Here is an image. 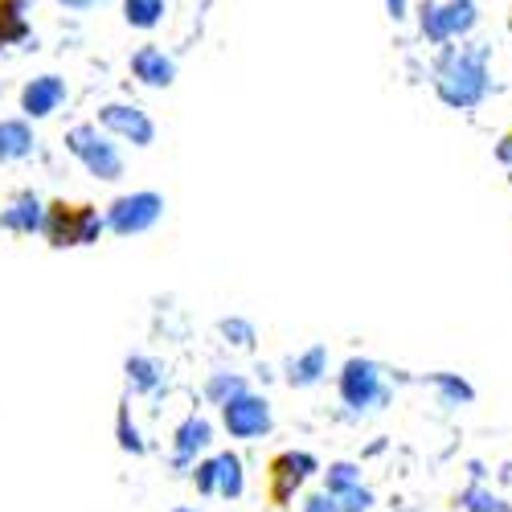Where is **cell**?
Returning <instances> with one entry per match:
<instances>
[{
	"mask_svg": "<svg viewBox=\"0 0 512 512\" xmlns=\"http://www.w3.org/2000/svg\"><path fill=\"white\" fill-rule=\"evenodd\" d=\"M324 373H328V349H324V345H312L308 353H300V357L287 361V386H291V390L316 386Z\"/></svg>",
	"mask_w": 512,
	"mask_h": 512,
	"instance_id": "obj_14",
	"label": "cell"
},
{
	"mask_svg": "<svg viewBox=\"0 0 512 512\" xmlns=\"http://www.w3.org/2000/svg\"><path fill=\"white\" fill-rule=\"evenodd\" d=\"M164 218V197L152 193V189H140V193H123L107 205L103 222L111 234L119 238H132V234H148L156 222Z\"/></svg>",
	"mask_w": 512,
	"mask_h": 512,
	"instance_id": "obj_4",
	"label": "cell"
},
{
	"mask_svg": "<svg viewBox=\"0 0 512 512\" xmlns=\"http://www.w3.org/2000/svg\"><path fill=\"white\" fill-rule=\"evenodd\" d=\"M418 13H422V37H431V41L467 37L480 21L476 0H426Z\"/></svg>",
	"mask_w": 512,
	"mask_h": 512,
	"instance_id": "obj_5",
	"label": "cell"
},
{
	"mask_svg": "<svg viewBox=\"0 0 512 512\" xmlns=\"http://www.w3.org/2000/svg\"><path fill=\"white\" fill-rule=\"evenodd\" d=\"M62 99H66V78L37 74V78L25 82V91H21V111H25V119H46L62 107Z\"/></svg>",
	"mask_w": 512,
	"mask_h": 512,
	"instance_id": "obj_10",
	"label": "cell"
},
{
	"mask_svg": "<svg viewBox=\"0 0 512 512\" xmlns=\"http://www.w3.org/2000/svg\"><path fill=\"white\" fill-rule=\"evenodd\" d=\"M336 500V512H369V504H373V492L369 488H349V492H340V496H332Z\"/></svg>",
	"mask_w": 512,
	"mask_h": 512,
	"instance_id": "obj_25",
	"label": "cell"
},
{
	"mask_svg": "<svg viewBox=\"0 0 512 512\" xmlns=\"http://www.w3.org/2000/svg\"><path fill=\"white\" fill-rule=\"evenodd\" d=\"M340 402L349 410H369L377 402H386V386H381V369L365 357H353L340 369Z\"/></svg>",
	"mask_w": 512,
	"mask_h": 512,
	"instance_id": "obj_7",
	"label": "cell"
},
{
	"mask_svg": "<svg viewBox=\"0 0 512 512\" xmlns=\"http://www.w3.org/2000/svg\"><path fill=\"white\" fill-rule=\"evenodd\" d=\"M361 484V467L357 463H332L328 467V496H340Z\"/></svg>",
	"mask_w": 512,
	"mask_h": 512,
	"instance_id": "obj_23",
	"label": "cell"
},
{
	"mask_svg": "<svg viewBox=\"0 0 512 512\" xmlns=\"http://www.w3.org/2000/svg\"><path fill=\"white\" fill-rule=\"evenodd\" d=\"M193 484H197V492H205V496L218 492V472H213V459L197 463V476H193Z\"/></svg>",
	"mask_w": 512,
	"mask_h": 512,
	"instance_id": "obj_27",
	"label": "cell"
},
{
	"mask_svg": "<svg viewBox=\"0 0 512 512\" xmlns=\"http://www.w3.org/2000/svg\"><path fill=\"white\" fill-rule=\"evenodd\" d=\"M115 435H119V447H123V451L144 455V439H140V431H136V422H132V410H127V402L119 406V418H115Z\"/></svg>",
	"mask_w": 512,
	"mask_h": 512,
	"instance_id": "obj_22",
	"label": "cell"
},
{
	"mask_svg": "<svg viewBox=\"0 0 512 512\" xmlns=\"http://www.w3.org/2000/svg\"><path fill=\"white\" fill-rule=\"evenodd\" d=\"M107 230V222L99 218L95 205H70V201H54L46 205V226L41 234L50 238V246H91L99 242V234Z\"/></svg>",
	"mask_w": 512,
	"mask_h": 512,
	"instance_id": "obj_2",
	"label": "cell"
},
{
	"mask_svg": "<svg viewBox=\"0 0 512 512\" xmlns=\"http://www.w3.org/2000/svg\"><path fill=\"white\" fill-rule=\"evenodd\" d=\"M459 504H463L467 512H508V504H504L500 496L484 492V488H467V492L459 496Z\"/></svg>",
	"mask_w": 512,
	"mask_h": 512,
	"instance_id": "obj_24",
	"label": "cell"
},
{
	"mask_svg": "<svg viewBox=\"0 0 512 512\" xmlns=\"http://www.w3.org/2000/svg\"><path fill=\"white\" fill-rule=\"evenodd\" d=\"M312 472H316V459L308 451H283L271 463V496H275V504H287L295 496V488H300Z\"/></svg>",
	"mask_w": 512,
	"mask_h": 512,
	"instance_id": "obj_9",
	"label": "cell"
},
{
	"mask_svg": "<svg viewBox=\"0 0 512 512\" xmlns=\"http://www.w3.org/2000/svg\"><path fill=\"white\" fill-rule=\"evenodd\" d=\"M304 512H336V500H332V496H312V500L304 504Z\"/></svg>",
	"mask_w": 512,
	"mask_h": 512,
	"instance_id": "obj_28",
	"label": "cell"
},
{
	"mask_svg": "<svg viewBox=\"0 0 512 512\" xmlns=\"http://www.w3.org/2000/svg\"><path fill=\"white\" fill-rule=\"evenodd\" d=\"M29 25H25V0H0V50L25 41Z\"/></svg>",
	"mask_w": 512,
	"mask_h": 512,
	"instance_id": "obj_18",
	"label": "cell"
},
{
	"mask_svg": "<svg viewBox=\"0 0 512 512\" xmlns=\"http://www.w3.org/2000/svg\"><path fill=\"white\" fill-rule=\"evenodd\" d=\"M222 336L230 340V345H238V349H250V345H254V328H250L246 320H238V316L222 320Z\"/></svg>",
	"mask_w": 512,
	"mask_h": 512,
	"instance_id": "obj_26",
	"label": "cell"
},
{
	"mask_svg": "<svg viewBox=\"0 0 512 512\" xmlns=\"http://www.w3.org/2000/svg\"><path fill=\"white\" fill-rule=\"evenodd\" d=\"M58 5H66V9H74V13H87L95 0H58Z\"/></svg>",
	"mask_w": 512,
	"mask_h": 512,
	"instance_id": "obj_30",
	"label": "cell"
},
{
	"mask_svg": "<svg viewBox=\"0 0 512 512\" xmlns=\"http://www.w3.org/2000/svg\"><path fill=\"white\" fill-rule=\"evenodd\" d=\"M123 373H127V386H132V394H152L160 386V365L152 357L132 353L123 361Z\"/></svg>",
	"mask_w": 512,
	"mask_h": 512,
	"instance_id": "obj_17",
	"label": "cell"
},
{
	"mask_svg": "<svg viewBox=\"0 0 512 512\" xmlns=\"http://www.w3.org/2000/svg\"><path fill=\"white\" fill-rule=\"evenodd\" d=\"M431 386L443 394L447 406H459V402H472V398H476V390L467 386V381H459L455 373H435V377H431Z\"/></svg>",
	"mask_w": 512,
	"mask_h": 512,
	"instance_id": "obj_21",
	"label": "cell"
},
{
	"mask_svg": "<svg viewBox=\"0 0 512 512\" xmlns=\"http://www.w3.org/2000/svg\"><path fill=\"white\" fill-rule=\"evenodd\" d=\"M500 160H512V132L500 140Z\"/></svg>",
	"mask_w": 512,
	"mask_h": 512,
	"instance_id": "obj_31",
	"label": "cell"
},
{
	"mask_svg": "<svg viewBox=\"0 0 512 512\" xmlns=\"http://www.w3.org/2000/svg\"><path fill=\"white\" fill-rule=\"evenodd\" d=\"M99 123L107 127L111 136L136 144V148H148L156 140V123L136 103H107V107H99Z\"/></svg>",
	"mask_w": 512,
	"mask_h": 512,
	"instance_id": "obj_8",
	"label": "cell"
},
{
	"mask_svg": "<svg viewBox=\"0 0 512 512\" xmlns=\"http://www.w3.org/2000/svg\"><path fill=\"white\" fill-rule=\"evenodd\" d=\"M123 21L132 29H156L164 21V0H123Z\"/></svg>",
	"mask_w": 512,
	"mask_h": 512,
	"instance_id": "obj_19",
	"label": "cell"
},
{
	"mask_svg": "<svg viewBox=\"0 0 512 512\" xmlns=\"http://www.w3.org/2000/svg\"><path fill=\"white\" fill-rule=\"evenodd\" d=\"M246 390V381L238 377V373H213L209 381H205V394H209V402L213 406H226L234 394H242Z\"/></svg>",
	"mask_w": 512,
	"mask_h": 512,
	"instance_id": "obj_20",
	"label": "cell"
},
{
	"mask_svg": "<svg viewBox=\"0 0 512 512\" xmlns=\"http://www.w3.org/2000/svg\"><path fill=\"white\" fill-rule=\"evenodd\" d=\"M66 148H70V156L82 160V168H87L95 181H119V177H123V156H119V148L99 132L95 123L70 127V132H66Z\"/></svg>",
	"mask_w": 512,
	"mask_h": 512,
	"instance_id": "obj_3",
	"label": "cell"
},
{
	"mask_svg": "<svg viewBox=\"0 0 512 512\" xmlns=\"http://www.w3.org/2000/svg\"><path fill=\"white\" fill-rule=\"evenodd\" d=\"M213 472H218V496L226 500H238L246 492V476H242V459L222 451V455H213Z\"/></svg>",
	"mask_w": 512,
	"mask_h": 512,
	"instance_id": "obj_16",
	"label": "cell"
},
{
	"mask_svg": "<svg viewBox=\"0 0 512 512\" xmlns=\"http://www.w3.org/2000/svg\"><path fill=\"white\" fill-rule=\"evenodd\" d=\"M435 87L447 107L472 111L488 99V50L480 46H451L435 70Z\"/></svg>",
	"mask_w": 512,
	"mask_h": 512,
	"instance_id": "obj_1",
	"label": "cell"
},
{
	"mask_svg": "<svg viewBox=\"0 0 512 512\" xmlns=\"http://www.w3.org/2000/svg\"><path fill=\"white\" fill-rule=\"evenodd\" d=\"M209 443H213V426H209V418L189 414V418L177 426V435H173V455H177V463L185 467V463H193L197 451H205Z\"/></svg>",
	"mask_w": 512,
	"mask_h": 512,
	"instance_id": "obj_13",
	"label": "cell"
},
{
	"mask_svg": "<svg viewBox=\"0 0 512 512\" xmlns=\"http://www.w3.org/2000/svg\"><path fill=\"white\" fill-rule=\"evenodd\" d=\"M132 74L144 82V87L164 91V87H173V82H177V62L168 58L160 46H140L132 54Z\"/></svg>",
	"mask_w": 512,
	"mask_h": 512,
	"instance_id": "obj_11",
	"label": "cell"
},
{
	"mask_svg": "<svg viewBox=\"0 0 512 512\" xmlns=\"http://www.w3.org/2000/svg\"><path fill=\"white\" fill-rule=\"evenodd\" d=\"M386 9H390L394 21H402V17H406V0H386Z\"/></svg>",
	"mask_w": 512,
	"mask_h": 512,
	"instance_id": "obj_29",
	"label": "cell"
},
{
	"mask_svg": "<svg viewBox=\"0 0 512 512\" xmlns=\"http://www.w3.org/2000/svg\"><path fill=\"white\" fill-rule=\"evenodd\" d=\"M173 512H197V508H173Z\"/></svg>",
	"mask_w": 512,
	"mask_h": 512,
	"instance_id": "obj_32",
	"label": "cell"
},
{
	"mask_svg": "<svg viewBox=\"0 0 512 512\" xmlns=\"http://www.w3.org/2000/svg\"><path fill=\"white\" fill-rule=\"evenodd\" d=\"M222 422H226V431H230L234 439H263L271 426H275L271 402L259 398V394H250V390L234 394V398L222 406Z\"/></svg>",
	"mask_w": 512,
	"mask_h": 512,
	"instance_id": "obj_6",
	"label": "cell"
},
{
	"mask_svg": "<svg viewBox=\"0 0 512 512\" xmlns=\"http://www.w3.org/2000/svg\"><path fill=\"white\" fill-rule=\"evenodd\" d=\"M46 226V205H41L33 193L13 197L5 209H0V230H13V234H37Z\"/></svg>",
	"mask_w": 512,
	"mask_h": 512,
	"instance_id": "obj_12",
	"label": "cell"
},
{
	"mask_svg": "<svg viewBox=\"0 0 512 512\" xmlns=\"http://www.w3.org/2000/svg\"><path fill=\"white\" fill-rule=\"evenodd\" d=\"M508 33H512V13H508Z\"/></svg>",
	"mask_w": 512,
	"mask_h": 512,
	"instance_id": "obj_33",
	"label": "cell"
},
{
	"mask_svg": "<svg viewBox=\"0 0 512 512\" xmlns=\"http://www.w3.org/2000/svg\"><path fill=\"white\" fill-rule=\"evenodd\" d=\"M33 127L29 119H0V160L13 164V160H25L33 156Z\"/></svg>",
	"mask_w": 512,
	"mask_h": 512,
	"instance_id": "obj_15",
	"label": "cell"
}]
</instances>
